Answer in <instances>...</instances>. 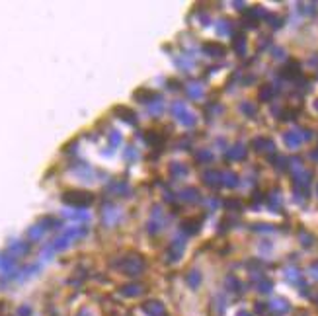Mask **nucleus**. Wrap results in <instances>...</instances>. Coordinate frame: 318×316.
Listing matches in <instances>:
<instances>
[{"label":"nucleus","mask_w":318,"mask_h":316,"mask_svg":"<svg viewBox=\"0 0 318 316\" xmlns=\"http://www.w3.org/2000/svg\"><path fill=\"white\" fill-rule=\"evenodd\" d=\"M302 133L300 131H291V133H287L285 135V142L291 146V148H297L299 144H300V140H302Z\"/></svg>","instance_id":"f257e3e1"},{"label":"nucleus","mask_w":318,"mask_h":316,"mask_svg":"<svg viewBox=\"0 0 318 316\" xmlns=\"http://www.w3.org/2000/svg\"><path fill=\"white\" fill-rule=\"evenodd\" d=\"M269 308L271 310H275V312H279V314H285V312H289V302L285 300V298H273L271 302H269Z\"/></svg>","instance_id":"f03ea898"},{"label":"nucleus","mask_w":318,"mask_h":316,"mask_svg":"<svg viewBox=\"0 0 318 316\" xmlns=\"http://www.w3.org/2000/svg\"><path fill=\"white\" fill-rule=\"evenodd\" d=\"M144 310H146L150 316H164V306H162L160 302H156V300H152L150 304H146Z\"/></svg>","instance_id":"7ed1b4c3"},{"label":"nucleus","mask_w":318,"mask_h":316,"mask_svg":"<svg viewBox=\"0 0 318 316\" xmlns=\"http://www.w3.org/2000/svg\"><path fill=\"white\" fill-rule=\"evenodd\" d=\"M285 277H287L291 283H300V285H302V277H300V271H299V269H295V267L287 269V271H285Z\"/></svg>","instance_id":"20e7f679"},{"label":"nucleus","mask_w":318,"mask_h":316,"mask_svg":"<svg viewBox=\"0 0 318 316\" xmlns=\"http://www.w3.org/2000/svg\"><path fill=\"white\" fill-rule=\"evenodd\" d=\"M199 281H201V275H199L197 271H192V273L188 275V285H190L192 289H197V285H199Z\"/></svg>","instance_id":"39448f33"},{"label":"nucleus","mask_w":318,"mask_h":316,"mask_svg":"<svg viewBox=\"0 0 318 316\" xmlns=\"http://www.w3.org/2000/svg\"><path fill=\"white\" fill-rule=\"evenodd\" d=\"M271 287H273V283H271L269 279L258 281V291H260V293H271Z\"/></svg>","instance_id":"423d86ee"},{"label":"nucleus","mask_w":318,"mask_h":316,"mask_svg":"<svg viewBox=\"0 0 318 316\" xmlns=\"http://www.w3.org/2000/svg\"><path fill=\"white\" fill-rule=\"evenodd\" d=\"M227 285H229L230 291H240V281H238L236 277H232V275L227 279Z\"/></svg>","instance_id":"0eeeda50"},{"label":"nucleus","mask_w":318,"mask_h":316,"mask_svg":"<svg viewBox=\"0 0 318 316\" xmlns=\"http://www.w3.org/2000/svg\"><path fill=\"white\" fill-rule=\"evenodd\" d=\"M271 94H273L271 86H265V88H262V92H260V98H262V100H269V98H271Z\"/></svg>","instance_id":"6e6552de"},{"label":"nucleus","mask_w":318,"mask_h":316,"mask_svg":"<svg viewBox=\"0 0 318 316\" xmlns=\"http://www.w3.org/2000/svg\"><path fill=\"white\" fill-rule=\"evenodd\" d=\"M310 275H312V279H316L318 281V262H314V263H310Z\"/></svg>","instance_id":"1a4fd4ad"},{"label":"nucleus","mask_w":318,"mask_h":316,"mask_svg":"<svg viewBox=\"0 0 318 316\" xmlns=\"http://www.w3.org/2000/svg\"><path fill=\"white\" fill-rule=\"evenodd\" d=\"M300 236H302V244H304V246H310V244H312V242H310V236H308V234H304V232H302Z\"/></svg>","instance_id":"9d476101"},{"label":"nucleus","mask_w":318,"mask_h":316,"mask_svg":"<svg viewBox=\"0 0 318 316\" xmlns=\"http://www.w3.org/2000/svg\"><path fill=\"white\" fill-rule=\"evenodd\" d=\"M265 308H267L265 304H260V302L256 304V310H258V312H265Z\"/></svg>","instance_id":"9b49d317"},{"label":"nucleus","mask_w":318,"mask_h":316,"mask_svg":"<svg viewBox=\"0 0 318 316\" xmlns=\"http://www.w3.org/2000/svg\"><path fill=\"white\" fill-rule=\"evenodd\" d=\"M236 316H250V312H248V310H240Z\"/></svg>","instance_id":"f8f14e48"},{"label":"nucleus","mask_w":318,"mask_h":316,"mask_svg":"<svg viewBox=\"0 0 318 316\" xmlns=\"http://www.w3.org/2000/svg\"><path fill=\"white\" fill-rule=\"evenodd\" d=\"M316 109H318V102H316Z\"/></svg>","instance_id":"ddd939ff"},{"label":"nucleus","mask_w":318,"mask_h":316,"mask_svg":"<svg viewBox=\"0 0 318 316\" xmlns=\"http://www.w3.org/2000/svg\"><path fill=\"white\" fill-rule=\"evenodd\" d=\"M316 300H318V298H316Z\"/></svg>","instance_id":"4468645a"}]
</instances>
